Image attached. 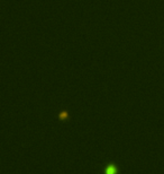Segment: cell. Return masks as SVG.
<instances>
[{"label": "cell", "mask_w": 164, "mask_h": 174, "mask_svg": "<svg viewBox=\"0 0 164 174\" xmlns=\"http://www.w3.org/2000/svg\"><path fill=\"white\" fill-rule=\"evenodd\" d=\"M104 172L109 174H113V173H116V172H119V168H118L117 164H115V163H109V164L106 165Z\"/></svg>", "instance_id": "6da1fadb"}, {"label": "cell", "mask_w": 164, "mask_h": 174, "mask_svg": "<svg viewBox=\"0 0 164 174\" xmlns=\"http://www.w3.org/2000/svg\"><path fill=\"white\" fill-rule=\"evenodd\" d=\"M59 118H60L61 121H65L68 118H69V113H68V111H62L59 115Z\"/></svg>", "instance_id": "7a4b0ae2"}]
</instances>
